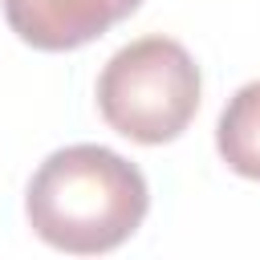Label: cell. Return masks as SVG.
<instances>
[{
    "mask_svg": "<svg viewBox=\"0 0 260 260\" xmlns=\"http://www.w3.org/2000/svg\"><path fill=\"white\" fill-rule=\"evenodd\" d=\"M150 191L134 162L110 146L77 142L53 150L24 191L32 232L73 256H93L126 244L146 219Z\"/></svg>",
    "mask_w": 260,
    "mask_h": 260,
    "instance_id": "cell-1",
    "label": "cell"
},
{
    "mask_svg": "<svg viewBox=\"0 0 260 260\" xmlns=\"http://www.w3.org/2000/svg\"><path fill=\"white\" fill-rule=\"evenodd\" d=\"M199 65L171 37H138L122 45L98 77V110L106 126L142 146L179 138L199 110Z\"/></svg>",
    "mask_w": 260,
    "mask_h": 260,
    "instance_id": "cell-2",
    "label": "cell"
},
{
    "mask_svg": "<svg viewBox=\"0 0 260 260\" xmlns=\"http://www.w3.org/2000/svg\"><path fill=\"white\" fill-rule=\"evenodd\" d=\"M138 4L142 0H4V20L24 45L41 53H69L98 41Z\"/></svg>",
    "mask_w": 260,
    "mask_h": 260,
    "instance_id": "cell-3",
    "label": "cell"
},
{
    "mask_svg": "<svg viewBox=\"0 0 260 260\" xmlns=\"http://www.w3.org/2000/svg\"><path fill=\"white\" fill-rule=\"evenodd\" d=\"M215 146L236 175L260 179V81H248L228 98L215 126Z\"/></svg>",
    "mask_w": 260,
    "mask_h": 260,
    "instance_id": "cell-4",
    "label": "cell"
}]
</instances>
